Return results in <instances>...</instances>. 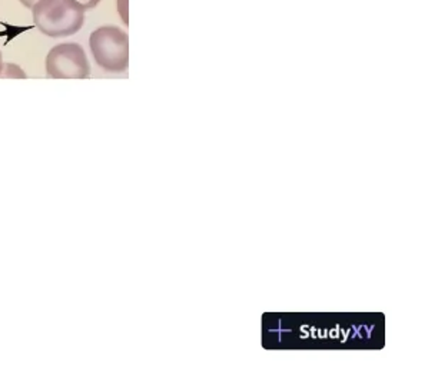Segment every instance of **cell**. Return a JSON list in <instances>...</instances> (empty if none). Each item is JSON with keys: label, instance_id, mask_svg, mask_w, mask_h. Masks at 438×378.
Instances as JSON below:
<instances>
[{"label": "cell", "instance_id": "obj_7", "mask_svg": "<svg viewBox=\"0 0 438 378\" xmlns=\"http://www.w3.org/2000/svg\"><path fill=\"white\" fill-rule=\"evenodd\" d=\"M4 72V58H2V52H0V76H2Z\"/></svg>", "mask_w": 438, "mask_h": 378}, {"label": "cell", "instance_id": "obj_3", "mask_svg": "<svg viewBox=\"0 0 438 378\" xmlns=\"http://www.w3.org/2000/svg\"><path fill=\"white\" fill-rule=\"evenodd\" d=\"M46 73L54 79H86L90 65L83 47L78 43L54 46L46 56Z\"/></svg>", "mask_w": 438, "mask_h": 378}, {"label": "cell", "instance_id": "obj_4", "mask_svg": "<svg viewBox=\"0 0 438 378\" xmlns=\"http://www.w3.org/2000/svg\"><path fill=\"white\" fill-rule=\"evenodd\" d=\"M75 2H76L83 11H89V9H93V8H96L97 5H99L101 0H75Z\"/></svg>", "mask_w": 438, "mask_h": 378}, {"label": "cell", "instance_id": "obj_5", "mask_svg": "<svg viewBox=\"0 0 438 378\" xmlns=\"http://www.w3.org/2000/svg\"><path fill=\"white\" fill-rule=\"evenodd\" d=\"M118 9H119V13L123 19V22L128 25V0H119L118 2Z\"/></svg>", "mask_w": 438, "mask_h": 378}, {"label": "cell", "instance_id": "obj_6", "mask_svg": "<svg viewBox=\"0 0 438 378\" xmlns=\"http://www.w3.org/2000/svg\"><path fill=\"white\" fill-rule=\"evenodd\" d=\"M19 2H20V4H22V5H23L25 8H29V9H32V8H33V6H35V5H36V4L39 2V0H19Z\"/></svg>", "mask_w": 438, "mask_h": 378}, {"label": "cell", "instance_id": "obj_1", "mask_svg": "<svg viewBox=\"0 0 438 378\" xmlns=\"http://www.w3.org/2000/svg\"><path fill=\"white\" fill-rule=\"evenodd\" d=\"M32 16L35 26L49 37L72 36L85 23V11L75 0H39Z\"/></svg>", "mask_w": 438, "mask_h": 378}, {"label": "cell", "instance_id": "obj_2", "mask_svg": "<svg viewBox=\"0 0 438 378\" xmlns=\"http://www.w3.org/2000/svg\"><path fill=\"white\" fill-rule=\"evenodd\" d=\"M89 47L95 62L112 73L125 72L129 66V37L116 26H102L92 32Z\"/></svg>", "mask_w": 438, "mask_h": 378}]
</instances>
